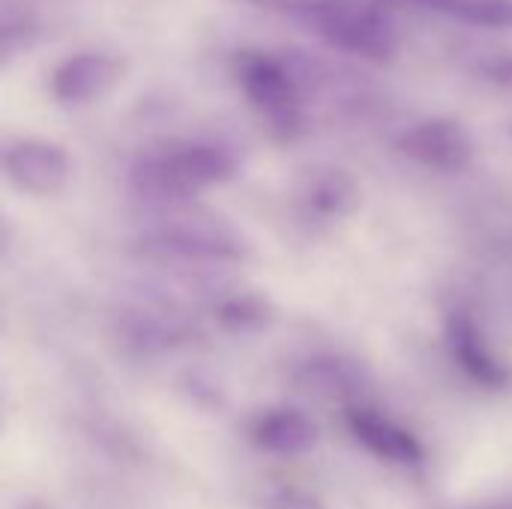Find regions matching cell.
I'll list each match as a JSON object with an SVG mask.
<instances>
[{
	"label": "cell",
	"mask_w": 512,
	"mask_h": 509,
	"mask_svg": "<svg viewBox=\"0 0 512 509\" xmlns=\"http://www.w3.org/2000/svg\"><path fill=\"white\" fill-rule=\"evenodd\" d=\"M237 153L219 141H189L141 156L129 171V189L138 201L159 210L189 204L198 192L234 180Z\"/></svg>",
	"instance_id": "1"
},
{
	"label": "cell",
	"mask_w": 512,
	"mask_h": 509,
	"mask_svg": "<svg viewBox=\"0 0 512 509\" xmlns=\"http://www.w3.org/2000/svg\"><path fill=\"white\" fill-rule=\"evenodd\" d=\"M273 9L357 60L390 63L399 54L390 0H276Z\"/></svg>",
	"instance_id": "2"
},
{
	"label": "cell",
	"mask_w": 512,
	"mask_h": 509,
	"mask_svg": "<svg viewBox=\"0 0 512 509\" xmlns=\"http://www.w3.org/2000/svg\"><path fill=\"white\" fill-rule=\"evenodd\" d=\"M234 78L273 135L291 141L306 129L309 93L300 78L297 60L258 48H243L234 54Z\"/></svg>",
	"instance_id": "3"
},
{
	"label": "cell",
	"mask_w": 512,
	"mask_h": 509,
	"mask_svg": "<svg viewBox=\"0 0 512 509\" xmlns=\"http://www.w3.org/2000/svg\"><path fill=\"white\" fill-rule=\"evenodd\" d=\"M171 222L153 228L138 240V252L147 261L159 264H186V267H219L240 264L249 255L243 237H237L225 222L204 216H180L177 207Z\"/></svg>",
	"instance_id": "4"
},
{
	"label": "cell",
	"mask_w": 512,
	"mask_h": 509,
	"mask_svg": "<svg viewBox=\"0 0 512 509\" xmlns=\"http://www.w3.org/2000/svg\"><path fill=\"white\" fill-rule=\"evenodd\" d=\"M396 150L438 174H462L474 162V138L453 117H429L408 126L396 138Z\"/></svg>",
	"instance_id": "5"
},
{
	"label": "cell",
	"mask_w": 512,
	"mask_h": 509,
	"mask_svg": "<svg viewBox=\"0 0 512 509\" xmlns=\"http://www.w3.org/2000/svg\"><path fill=\"white\" fill-rule=\"evenodd\" d=\"M126 75V60L108 51H78L63 57L48 75V93L60 105H90L108 96Z\"/></svg>",
	"instance_id": "6"
},
{
	"label": "cell",
	"mask_w": 512,
	"mask_h": 509,
	"mask_svg": "<svg viewBox=\"0 0 512 509\" xmlns=\"http://www.w3.org/2000/svg\"><path fill=\"white\" fill-rule=\"evenodd\" d=\"M3 174L18 192L33 198H51L66 189L72 162L66 150L51 141L21 138L3 150Z\"/></svg>",
	"instance_id": "7"
},
{
	"label": "cell",
	"mask_w": 512,
	"mask_h": 509,
	"mask_svg": "<svg viewBox=\"0 0 512 509\" xmlns=\"http://www.w3.org/2000/svg\"><path fill=\"white\" fill-rule=\"evenodd\" d=\"M444 339H447V351L453 363L468 375V381L492 393L512 390V366L492 351V345L486 342L471 312L453 309L444 324Z\"/></svg>",
	"instance_id": "8"
},
{
	"label": "cell",
	"mask_w": 512,
	"mask_h": 509,
	"mask_svg": "<svg viewBox=\"0 0 512 509\" xmlns=\"http://www.w3.org/2000/svg\"><path fill=\"white\" fill-rule=\"evenodd\" d=\"M345 423L354 435L357 444H363L372 456H378L381 462L399 465V468H420L426 459L423 444L417 441V435H411L405 426L393 423L390 417L366 408V405H354L345 411Z\"/></svg>",
	"instance_id": "9"
},
{
	"label": "cell",
	"mask_w": 512,
	"mask_h": 509,
	"mask_svg": "<svg viewBox=\"0 0 512 509\" xmlns=\"http://www.w3.org/2000/svg\"><path fill=\"white\" fill-rule=\"evenodd\" d=\"M297 201L300 207L324 222L348 219L360 210L363 192L351 171L339 165H312L303 171L297 183Z\"/></svg>",
	"instance_id": "10"
},
{
	"label": "cell",
	"mask_w": 512,
	"mask_h": 509,
	"mask_svg": "<svg viewBox=\"0 0 512 509\" xmlns=\"http://www.w3.org/2000/svg\"><path fill=\"white\" fill-rule=\"evenodd\" d=\"M294 384L300 393L318 399V402H339L345 408L363 405V393H366V375L360 366H354L351 360H339V357H315L306 360L297 375Z\"/></svg>",
	"instance_id": "11"
},
{
	"label": "cell",
	"mask_w": 512,
	"mask_h": 509,
	"mask_svg": "<svg viewBox=\"0 0 512 509\" xmlns=\"http://www.w3.org/2000/svg\"><path fill=\"white\" fill-rule=\"evenodd\" d=\"M252 441L258 450L279 456V459H297L303 453H309L318 441V429L315 423L294 408H276L270 414H264L255 429H252Z\"/></svg>",
	"instance_id": "12"
},
{
	"label": "cell",
	"mask_w": 512,
	"mask_h": 509,
	"mask_svg": "<svg viewBox=\"0 0 512 509\" xmlns=\"http://www.w3.org/2000/svg\"><path fill=\"white\" fill-rule=\"evenodd\" d=\"M390 3L441 12L471 27L512 30V0H390Z\"/></svg>",
	"instance_id": "13"
},
{
	"label": "cell",
	"mask_w": 512,
	"mask_h": 509,
	"mask_svg": "<svg viewBox=\"0 0 512 509\" xmlns=\"http://www.w3.org/2000/svg\"><path fill=\"white\" fill-rule=\"evenodd\" d=\"M42 15L30 0H3L0 12V57L12 63L18 54H27L42 39Z\"/></svg>",
	"instance_id": "14"
},
{
	"label": "cell",
	"mask_w": 512,
	"mask_h": 509,
	"mask_svg": "<svg viewBox=\"0 0 512 509\" xmlns=\"http://www.w3.org/2000/svg\"><path fill=\"white\" fill-rule=\"evenodd\" d=\"M219 321L231 330H252L270 321V309L261 297H231L219 306Z\"/></svg>",
	"instance_id": "15"
},
{
	"label": "cell",
	"mask_w": 512,
	"mask_h": 509,
	"mask_svg": "<svg viewBox=\"0 0 512 509\" xmlns=\"http://www.w3.org/2000/svg\"><path fill=\"white\" fill-rule=\"evenodd\" d=\"M477 75L501 90H510L512 93V54H495V57H486L480 60L477 66Z\"/></svg>",
	"instance_id": "16"
},
{
	"label": "cell",
	"mask_w": 512,
	"mask_h": 509,
	"mask_svg": "<svg viewBox=\"0 0 512 509\" xmlns=\"http://www.w3.org/2000/svg\"><path fill=\"white\" fill-rule=\"evenodd\" d=\"M267 509H324V504L300 489H279L267 498Z\"/></svg>",
	"instance_id": "17"
},
{
	"label": "cell",
	"mask_w": 512,
	"mask_h": 509,
	"mask_svg": "<svg viewBox=\"0 0 512 509\" xmlns=\"http://www.w3.org/2000/svg\"><path fill=\"white\" fill-rule=\"evenodd\" d=\"M252 3H267V6H273L276 0H252Z\"/></svg>",
	"instance_id": "18"
},
{
	"label": "cell",
	"mask_w": 512,
	"mask_h": 509,
	"mask_svg": "<svg viewBox=\"0 0 512 509\" xmlns=\"http://www.w3.org/2000/svg\"><path fill=\"white\" fill-rule=\"evenodd\" d=\"M486 509H512V504H507V507H486Z\"/></svg>",
	"instance_id": "19"
},
{
	"label": "cell",
	"mask_w": 512,
	"mask_h": 509,
	"mask_svg": "<svg viewBox=\"0 0 512 509\" xmlns=\"http://www.w3.org/2000/svg\"><path fill=\"white\" fill-rule=\"evenodd\" d=\"M510 135H512V126H510Z\"/></svg>",
	"instance_id": "20"
}]
</instances>
